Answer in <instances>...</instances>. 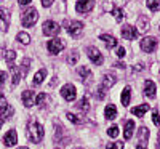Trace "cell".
I'll return each instance as SVG.
<instances>
[{
	"label": "cell",
	"mask_w": 160,
	"mask_h": 149,
	"mask_svg": "<svg viewBox=\"0 0 160 149\" xmlns=\"http://www.w3.org/2000/svg\"><path fill=\"white\" fill-rule=\"evenodd\" d=\"M43 136H45L43 127L35 120H29V124H28V138L32 143H40L43 140Z\"/></svg>",
	"instance_id": "1"
},
{
	"label": "cell",
	"mask_w": 160,
	"mask_h": 149,
	"mask_svg": "<svg viewBox=\"0 0 160 149\" xmlns=\"http://www.w3.org/2000/svg\"><path fill=\"white\" fill-rule=\"evenodd\" d=\"M38 19V13L35 8H29L28 11L22 13V18H21V23L24 28H31V26H34Z\"/></svg>",
	"instance_id": "2"
},
{
	"label": "cell",
	"mask_w": 160,
	"mask_h": 149,
	"mask_svg": "<svg viewBox=\"0 0 160 149\" xmlns=\"http://www.w3.org/2000/svg\"><path fill=\"white\" fill-rule=\"evenodd\" d=\"M157 45H158V40L155 37H144L141 40V50L146 51V53H152L157 50Z\"/></svg>",
	"instance_id": "3"
},
{
	"label": "cell",
	"mask_w": 160,
	"mask_h": 149,
	"mask_svg": "<svg viewBox=\"0 0 160 149\" xmlns=\"http://www.w3.org/2000/svg\"><path fill=\"white\" fill-rule=\"evenodd\" d=\"M64 47H66V44H64L62 39H53L47 44V48H48V51L51 53V55H58L59 51L64 50Z\"/></svg>",
	"instance_id": "4"
},
{
	"label": "cell",
	"mask_w": 160,
	"mask_h": 149,
	"mask_svg": "<svg viewBox=\"0 0 160 149\" xmlns=\"http://www.w3.org/2000/svg\"><path fill=\"white\" fill-rule=\"evenodd\" d=\"M87 55H88V58L91 59V63L96 64V66H101V64L104 63V58H102V55H101V51H99L98 48H95V47H88V48H87Z\"/></svg>",
	"instance_id": "5"
},
{
	"label": "cell",
	"mask_w": 160,
	"mask_h": 149,
	"mask_svg": "<svg viewBox=\"0 0 160 149\" xmlns=\"http://www.w3.org/2000/svg\"><path fill=\"white\" fill-rule=\"evenodd\" d=\"M61 95L66 101H74L75 96H77V90L72 84H66L62 88H61Z\"/></svg>",
	"instance_id": "6"
},
{
	"label": "cell",
	"mask_w": 160,
	"mask_h": 149,
	"mask_svg": "<svg viewBox=\"0 0 160 149\" xmlns=\"http://www.w3.org/2000/svg\"><path fill=\"white\" fill-rule=\"evenodd\" d=\"M128 2V0H104L102 2V8L106 13H109V11H114L120 7H123L125 3Z\"/></svg>",
	"instance_id": "7"
},
{
	"label": "cell",
	"mask_w": 160,
	"mask_h": 149,
	"mask_svg": "<svg viewBox=\"0 0 160 149\" xmlns=\"http://www.w3.org/2000/svg\"><path fill=\"white\" fill-rule=\"evenodd\" d=\"M59 32H61V28L55 21H45L43 23V34L45 35H58Z\"/></svg>",
	"instance_id": "8"
},
{
	"label": "cell",
	"mask_w": 160,
	"mask_h": 149,
	"mask_svg": "<svg viewBox=\"0 0 160 149\" xmlns=\"http://www.w3.org/2000/svg\"><path fill=\"white\" fill-rule=\"evenodd\" d=\"M93 7H95V0H77L75 3V10L78 13H88L93 10Z\"/></svg>",
	"instance_id": "9"
},
{
	"label": "cell",
	"mask_w": 160,
	"mask_h": 149,
	"mask_svg": "<svg viewBox=\"0 0 160 149\" xmlns=\"http://www.w3.org/2000/svg\"><path fill=\"white\" fill-rule=\"evenodd\" d=\"M68 32H69L72 37H78L80 34L83 32V23H80V21L68 23Z\"/></svg>",
	"instance_id": "10"
},
{
	"label": "cell",
	"mask_w": 160,
	"mask_h": 149,
	"mask_svg": "<svg viewBox=\"0 0 160 149\" xmlns=\"http://www.w3.org/2000/svg\"><path fill=\"white\" fill-rule=\"evenodd\" d=\"M10 26V11L3 7H0V31H8Z\"/></svg>",
	"instance_id": "11"
},
{
	"label": "cell",
	"mask_w": 160,
	"mask_h": 149,
	"mask_svg": "<svg viewBox=\"0 0 160 149\" xmlns=\"http://www.w3.org/2000/svg\"><path fill=\"white\" fill-rule=\"evenodd\" d=\"M138 31H136V28H133L131 24H125L123 28H122V37L125 39V40H133V39H136L138 37Z\"/></svg>",
	"instance_id": "12"
},
{
	"label": "cell",
	"mask_w": 160,
	"mask_h": 149,
	"mask_svg": "<svg viewBox=\"0 0 160 149\" xmlns=\"http://www.w3.org/2000/svg\"><path fill=\"white\" fill-rule=\"evenodd\" d=\"M3 143L5 146L11 147V146H15L18 143V135H16V130H10L5 136H3Z\"/></svg>",
	"instance_id": "13"
},
{
	"label": "cell",
	"mask_w": 160,
	"mask_h": 149,
	"mask_svg": "<svg viewBox=\"0 0 160 149\" xmlns=\"http://www.w3.org/2000/svg\"><path fill=\"white\" fill-rule=\"evenodd\" d=\"M21 100H22V104H24L26 107L34 106V91H32V90H26V91H22Z\"/></svg>",
	"instance_id": "14"
},
{
	"label": "cell",
	"mask_w": 160,
	"mask_h": 149,
	"mask_svg": "<svg viewBox=\"0 0 160 149\" xmlns=\"http://www.w3.org/2000/svg\"><path fill=\"white\" fill-rule=\"evenodd\" d=\"M144 95L148 98H155V84L152 82V80H146L144 84Z\"/></svg>",
	"instance_id": "15"
},
{
	"label": "cell",
	"mask_w": 160,
	"mask_h": 149,
	"mask_svg": "<svg viewBox=\"0 0 160 149\" xmlns=\"http://www.w3.org/2000/svg\"><path fill=\"white\" fill-rule=\"evenodd\" d=\"M99 39L106 44V48H108V50L117 47V40H115V37H112V35H109V34H102V35H99Z\"/></svg>",
	"instance_id": "16"
},
{
	"label": "cell",
	"mask_w": 160,
	"mask_h": 149,
	"mask_svg": "<svg viewBox=\"0 0 160 149\" xmlns=\"http://www.w3.org/2000/svg\"><path fill=\"white\" fill-rule=\"evenodd\" d=\"M138 28H139L138 32H146V31L149 29V18L146 16V15H141L138 18Z\"/></svg>",
	"instance_id": "17"
},
{
	"label": "cell",
	"mask_w": 160,
	"mask_h": 149,
	"mask_svg": "<svg viewBox=\"0 0 160 149\" xmlns=\"http://www.w3.org/2000/svg\"><path fill=\"white\" fill-rule=\"evenodd\" d=\"M115 82H117V79H115L114 74H106L104 79H102V85H101V87H102L104 90H106V88H111Z\"/></svg>",
	"instance_id": "18"
},
{
	"label": "cell",
	"mask_w": 160,
	"mask_h": 149,
	"mask_svg": "<svg viewBox=\"0 0 160 149\" xmlns=\"http://www.w3.org/2000/svg\"><path fill=\"white\" fill-rule=\"evenodd\" d=\"M133 130H135V122L128 120L127 124H125V128H123V138L125 140H130L133 136Z\"/></svg>",
	"instance_id": "19"
},
{
	"label": "cell",
	"mask_w": 160,
	"mask_h": 149,
	"mask_svg": "<svg viewBox=\"0 0 160 149\" xmlns=\"http://www.w3.org/2000/svg\"><path fill=\"white\" fill-rule=\"evenodd\" d=\"M104 117L109 119V120L115 119L117 117V107L114 104H108V106H106V109H104Z\"/></svg>",
	"instance_id": "20"
},
{
	"label": "cell",
	"mask_w": 160,
	"mask_h": 149,
	"mask_svg": "<svg viewBox=\"0 0 160 149\" xmlns=\"http://www.w3.org/2000/svg\"><path fill=\"white\" fill-rule=\"evenodd\" d=\"M130 100H131V88L130 87H125L122 95H120V101H122L123 106H128L130 104Z\"/></svg>",
	"instance_id": "21"
},
{
	"label": "cell",
	"mask_w": 160,
	"mask_h": 149,
	"mask_svg": "<svg viewBox=\"0 0 160 149\" xmlns=\"http://www.w3.org/2000/svg\"><path fill=\"white\" fill-rule=\"evenodd\" d=\"M138 138H139L141 144H146V143L149 141V130L146 128V127H141L138 130Z\"/></svg>",
	"instance_id": "22"
},
{
	"label": "cell",
	"mask_w": 160,
	"mask_h": 149,
	"mask_svg": "<svg viewBox=\"0 0 160 149\" xmlns=\"http://www.w3.org/2000/svg\"><path fill=\"white\" fill-rule=\"evenodd\" d=\"M45 77H47V69H40L35 75H34V80H32V84L34 85H40L45 80Z\"/></svg>",
	"instance_id": "23"
},
{
	"label": "cell",
	"mask_w": 160,
	"mask_h": 149,
	"mask_svg": "<svg viewBox=\"0 0 160 149\" xmlns=\"http://www.w3.org/2000/svg\"><path fill=\"white\" fill-rule=\"evenodd\" d=\"M3 58H5V61L8 63V66L11 67V66H15V64H13V61L16 59V53L13 51V50H5V51H3Z\"/></svg>",
	"instance_id": "24"
},
{
	"label": "cell",
	"mask_w": 160,
	"mask_h": 149,
	"mask_svg": "<svg viewBox=\"0 0 160 149\" xmlns=\"http://www.w3.org/2000/svg\"><path fill=\"white\" fill-rule=\"evenodd\" d=\"M149 109V106L148 104H141V106H136V107H133L131 109V112L135 114L136 117H142L144 114H146V111Z\"/></svg>",
	"instance_id": "25"
},
{
	"label": "cell",
	"mask_w": 160,
	"mask_h": 149,
	"mask_svg": "<svg viewBox=\"0 0 160 149\" xmlns=\"http://www.w3.org/2000/svg\"><path fill=\"white\" fill-rule=\"evenodd\" d=\"M77 109H78V111H82V112H88V109H90V101H88V98H87V96H83L82 100L78 101Z\"/></svg>",
	"instance_id": "26"
},
{
	"label": "cell",
	"mask_w": 160,
	"mask_h": 149,
	"mask_svg": "<svg viewBox=\"0 0 160 149\" xmlns=\"http://www.w3.org/2000/svg\"><path fill=\"white\" fill-rule=\"evenodd\" d=\"M10 69H11V72H13V85H18V84H19V79H21V75H22L21 71L18 69L16 66H11Z\"/></svg>",
	"instance_id": "27"
},
{
	"label": "cell",
	"mask_w": 160,
	"mask_h": 149,
	"mask_svg": "<svg viewBox=\"0 0 160 149\" xmlns=\"http://www.w3.org/2000/svg\"><path fill=\"white\" fill-rule=\"evenodd\" d=\"M16 39H18V42L22 44V45H29V42H31L29 34H26V32H19V34L16 35Z\"/></svg>",
	"instance_id": "28"
},
{
	"label": "cell",
	"mask_w": 160,
	"mask_h": 149,
	"mask_svg": "<svg viewBox=\"0 0 160 149\" xmlns=\"http://www.w3.org/2000/svg\"><path fill=\"white\" fill-rule=\"evenodd\" d=\"M77 72H78V75L82 77V79H90V77H91V71L88 69L87 66H80Z\"/></svg>",
	"instance_id": "29"
},
{
	"label": "cell",
	"mask_w": 160,
	"mask_h": 149,
	"mask_svg": "<svg viewBox=\"0 0 160 149\" xmlns=\"http://www.w3.org/2000/svg\"><path fill=\"white\" fill-rule=\"evenodd\" d=\"M148 8L151 11H158L160 10V0H148Z\"/></svg>",
	"instance_id": "30"
},
{
	"label": "cell",
	"mask_w": 160,
	"mask_h": 149,
	"mask_svg": "<svg viewBox=\"0 0 160 149\" xmlns=\"http://www.w3.org/2000/svg\"><path fill=\"white\" fill-rule=\"evenodd\" d=\"M68 119L72 122V124H75V125H82L83 124V119H80L78 116H75L72 112H68Z\"/></svg>",
	"instance_id": "31"
},
{
	"label": "cell",
	"mask_w": 160,
	"mask_h": 149,
	"mask_svg": "<svg viewBox=\"0 0 160 149\" xmlns=\"http://www.w3.org/2000/svg\"><path fill=\"white\" fill-rule=\"evenodd\" d=\"M11 116H13V107L8 104V106L5 107V109L2 111V120H8Z\"/></svg>",
	"instance_id": "32"
},
{
	"label": "cell",
	"mask_w": 160,
	"mask_h": 149,
	"mask_svg": "<svg viewBox=\"0 0 160 149\" xmlns=\"http://www.w3.org/2000/svg\"><path fill=\"white\" fill-rule=\"evenodd\" d=\"M118 133H120V131H118V127H117V125H112L111 128H108V135H109L111 138H117Z\"/></svg>",
	"instance_id": "33"
},
{
	"label": "cell",
	"mask_w": 160,
	"mask_h": 149,
	"mask_svg": "<svg viewBox=\"0 0 160 149\" xmlns=\"http://www.w3.org/2000/svg\"><path fill=\"white\" fill-rule=\"evenodd\" d=\"M77 61H78V53H77V51H72L71 55H69V58H68V63L74 66Z\"/></svg>",
	"instance_id": "34"
},
{
	"label": "cell",
	"mask_w": 160,
	"mask_h": 149,
	"mask_svg": "<svg viewBox=\"0 0 160 149\" xmlns=\"http://www.w3.org/2000/svg\"><path fill=\"white\" fill-rule=\"evenodd\" d=\"M106 149H123V143H120V141L109 143L108 146H106Z\"/></svg>",
	"instance_id": "35"
},
{
	"label": "cell",
	"mask_w": 160,
	"mask_h": 149,
	"mask_svg": "<svg viewBox=\"0 0 160 149\" xmlns=\"http://www.w3.org/2000/svg\"><path fill=\"white\" fill-rule=\"evenodd\" d=\"M47 101V93H40L38 96H37V100H35V104H38V106H43V103Z\"/></svg>",
	"instance_id": "36"
},
{
	"label": "cell",
	"mask_w": 160,
	"mask_h": 149,
	"mask_svg": "<svg viewBox=\"0 0 160 149\" xmlns=\"http://www.w3.org/2000/svg\"><path fill=\"white\" fill-rule=\"evenodd\" d=\"M112 13L115 15V19H117L118 23L122 21V19H123V16H125V15H123V11H122V8H117V10H114Z\"/></svg>",
	"instance_id": "37"
},
{
	"label": "cell",
	"mask_w": 160,
	"mask_h": 149,
	"mask_svg": "<svg viewBox=\"0 0 160 149\" xmlns=\"http://www.w3.org/2000/svg\"><path fill=\"white\" fill-rule=\"evenodd\" d=\"M29 64H31V59H29V58H26V59L22 61V75L28 74V71H29Z\"/></svg>",
	"instance_id": "38"
},
{
	"label": "cell",
	"mask_w": 160,
	"mask_h": 149,
	"mask_svg": "<svg viewBox=\"0 0 160 149\" xmlns=\"http://www.w3.org/2000/svg\"><path fill=\"white\" fill-rule=\"evenodd\" d=\"M7 106H8V103H7V98L3 96V95H2V93H0V109H2V111H3V109H5V107H7Z\"/></svg>",
	"instance_id": "39"
},
{
	"label": "cell",
	"mask_w": 160,
	"mask_h": 149,
	"mask_svg": "<svg viewBox=\"0 0 160 149\" xmlns=\"http://www.w3.org/2000/svg\"><path fill=\"white\" fill-rule=\"evenodd\" d=\"M104 96H106V91H104V88H102V87H99V88H98V91H96V98H98V100H102Z\"/></svg>",
	"instance_id": "40"
},
{
	"label": "cell",
	"mask_w": 160,
	"mask_h": 149,
	"mask_svg": "<svg viewBox=\"0 0 160 149\" xmlns=\"http://www.w3.org/2000/svg\"><path fill=\"white\" fill-rule=\"evenodd\" d=\"M152 120H154L155 125H160V117H158V112H157V111L152 112Z\"/></svg>",
	"instance_id": "41"
},
{
	"label": "cell",
	"mask_w": 160,
	"mask_h": 149,
	"mask_svg": "<svg viewBox=\"0 0 160 149\" xmlns=\"http://www.w3.org/2000/svg\"><path fill=\"white\" fill-rule=\"evenodd\" d=\"M125 55H127V51H125V48H122V47H120V48L117 50V56H118V58H123Z\"/></svg>",
	"instance_id": "42"
},
{
	"label": "cell",
	"mask_w": 160,
	"mask_h": 149,
	"mask_svg": "<svg viewBox=\"0 0 160 149\" xmlns=\"http://www.w3.org/2000/svg\"><path fill=\"white\" fill-rule=\"evenodd\" d=\"M5 79H7V72H0V87L5 84Z\"/></svg>",
	"instance_id": "43"
},
{
	"label": "cell",
	"mask_w": 160,
	"mask_h": 149,
	"mask_svg": "<svg viewBox=\"0 0 160 149\" xmlns=\"http://www.w3.org/2000/svg\"><path fill=\"white\" fill-rule=\"evenodd\" d=\"M51 3H53V0H42V5L47 8V7H51Z\"/></svg>",
	"instance_id": "44"
},
{
	"label": "cell",
	"mask_w": 160,
	"mask_h": 149,
	"mask_svg": "<svg viewBox=\"0 0 160 149\" xmlns=\"http://www.w3.org/2000/svg\"><path fill=\"white\" fill-rule=\"evenodd\" d=\"M142 69H144V66H142V64H136L135 67H133V71H135V72H136V71H142Z\"/></svg>",
	"instance_id": "45"
},
{
	"label": "cell",
	"mask_w": 160,
	"mask_h": 149,
	"mask_svg": "<svg viewBox=\"0 0 160 149\" xmlns=\"http://www.w3.org/2000/svg\"><path fill=\"white\" fill-rule=\"evenodd\" d=\"M31 3V0H19V5H28Z\"/></svg>",
	"instance_id": "46"
},
{
	"label": "cell",
	"mask_w": 160,
	"mask_h": 149,
	"mask_svg": "<svg viewBox=\"0 0 160 149\" xmlns=\"http://www.w3.org/2000/svg\"><path fill=\"white\" fill-rule=\"evenodd\" d=\"M115 67H120V69H122V67H125V64L123 63H115Z\"/></svg>",
	"instance_id": "47"
},
{
	"label": "cell",
	"mask_w": 160,
	"mask_h": 149,
	"mask_svg": "<svg viewBox=\"0 0 160 149\" xmlns=\"http://www.w3.org/2000/svg\"><path fill=\"white\" fill-rule=\"evenodd\" d=\"M136 149H146V146L144 144H139V146H136Z\"/></svg>",
	"instance_id": "48"
},
{
	"label": "cell",
	"mask_w": 160,
	"mask_h": 149,
	"mask_svg": "<svg viewBox=\"0 0 160 149\" xmlns=\"http://www.w3.org/2000/svg\"><path fill=\"white\" fill-rule=\"evenodd\" d=\"M157 147L160 149V131H158V143H157Z\"/></svg>",
	"instance_id": "49"
},
{
	"label": "cell",
	"mask_w": 160,
	"mask_h": 149,
	"mask_svg": "<svg viewBox=\"0 0 160 149\" xmlns=\"http://www.w3.org/2000/svg\"><path fill=\"white\" fill-rule=\"evenodd\" d=\"M18 149H29V147H26V146H22V147H18Z\"/></svg>",
	"instance_id": "50"
},
{
	"label": "cell",
	"mask_w": 160,
	"mask_h": 149,
	"mask_svg": "<svg viewBox=\"0 0 160 149\" xmlns=\"http://www.w3.org/2000/svg\"><path fill=\"white\" fill-rule=\"evenodd\" d=\"M0 127H2V122H0Z\"/></svg>",
	"instance_id": "51"
},
{
	"label": "cell",
	"mask_w": 160,
	"mask_h": 149,
	"mask_svg": "<svg viewBox=\"0 0 160 149\" xmlns=\"http://www.w3.org/2000/svg\"><path fill=\"white\" fill-rule=\"evenodd\" d=\"M64 2H66V0H64Z\"/></svg>",
	"instance_id": "52"
},
{
	"label": "cell",
	"mask_w": 160,
	"mask_h": 149,
	"mask_svg": "<svg viewBox=\"0 0 160 149\" xmlns=\"http://www.w3.org/2000/svg\"><path fill=\"white\" fill-rule=\"evenodd\" d=\"M158 29H160V28H158Z\"/></svg>",
	"instance_id": "53"
}]
</instances>
